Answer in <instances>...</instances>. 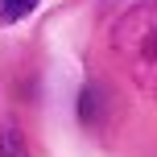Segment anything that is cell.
I'll list each match as a JSON object with an SVG mask.
<instances>
[{"label":"cell","instance_id":"1","mask_svg":"<svg viewBox=\"0 0 157 157\" xmlns=\"http://www.w3.org/2000/svg\"><path fill=\"white\" fill-rule=\"evenodd\" d=\"M112 54L136 87L157 95V0L128 8L112 29Z\"/></svg>","mask_w":157,"mask_h":157},{"label":"cell","instance_id":"2","mask_svg":"<svg viewBox=\"0 0 157 157\" xmlns=\"http://www.w3.org/2000/svg\"><path fill=\"white\" fill-rule=\"evenodd\" d=\"M41 0H0V25H17L21 17H29Z\"/></svg>","mask_w":157,"mask_h":157},{"label":"cell","instance_id":"3","mask_svg":"<svg viewBox=\"0 0 157 157\" xmlns=\"http://www.w3.org/2000/svg\"><path fill=\"white\" fill-rule=\"evenodd\" d=\"M0 157H29V149H25L21 132H17L13 124L4 128V136H0Z\"/></svg>","mask_w":157,"mask_h":157}]
</instances>
